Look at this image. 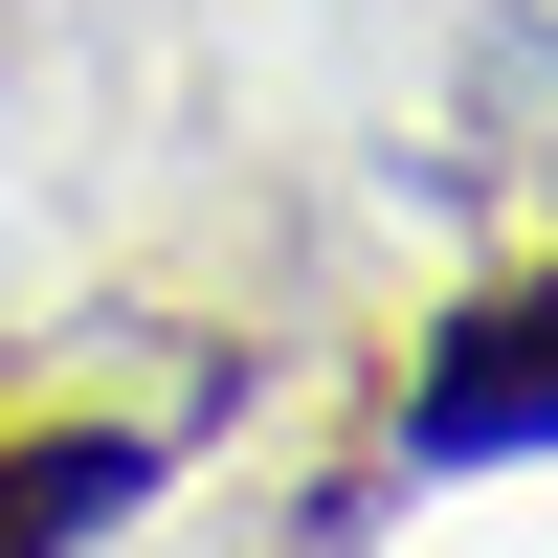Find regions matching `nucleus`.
Returning <instances> with one entry per match:
<instances>
[{
  "instance_id": "nucleus-1",
  "label": "nucleus",
  "mask_w": 558,
  "mask_h": 558,
  "mask_svg": "<svg viewBox=\"0 0 558 558\" xmlns=\"http://www.w3.org/2000/svg\"><path fill=\"white\" fill-rule=\"evenodd\" d=\"M514 447H558V268L470 291L425 336V402H402V470H514Z\"/></svg>"
}]
</instances>
